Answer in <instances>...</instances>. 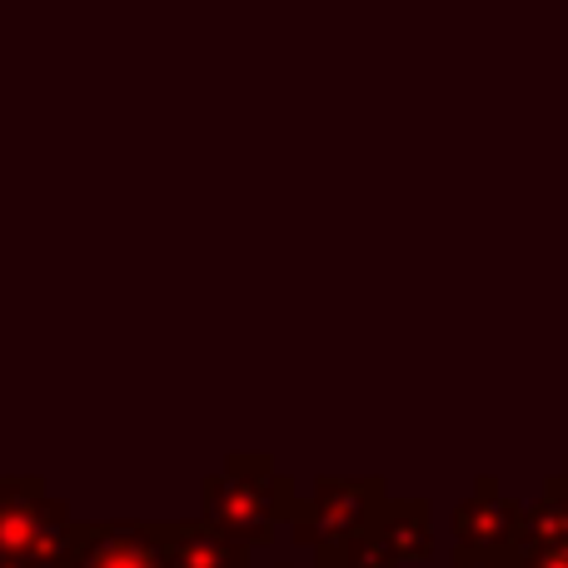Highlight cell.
<instances>
[{
    "instance_id": "30bf717a",
    "label": "cell",
    "mask_w": 568,
    "mask_h": 568,
    "mask_svg": "<svg viewBox=\"0 0 568 568\" xmlns=\"http://www.w3.org/2000/svg\"><path fill=\"white\" fill-rule=\"evenodd\" d=\"M544 489H549V494H554V499H559V504H564V509H568V464H564V469H559V474H554V479H549V484H544Z\"/></svg>"
},
{
    "instance_id": "5b68a950",
    "label": "cell",
    "mask_w": 568,
    "mask_h": 568,
    "mask_svg": "<svg viewBox=\"0 0 568 568\" xmlns=\"http://www.w3.org/2000/svg\"><path fill=\"white\" fill-rule=\"evenodd\" d=\"M554 544H568V509L554 499L549 489L539 499L519 504V519H514V539L509 554H529V549H554Z\"/></svg>"
},
{
    "instance_id": "7a4b0ae2",
    "label": "cell",
    "mask_w": 568,
    "mask_h": 568,
    "mask_svg": "<svg viewBox=\"0 0 568 568\" xmlns=\"http://www.w3.org/2000/svg\"><path fill=\"white\" fill-rule=\"evenodd\" d=\"M384 499V479H369V474H354V479H314V489L304 499H290L284 509V524L300 544L310 549H334V544H349L359 534L374 529Z\"/></svg>"
},
{
    "instance_id": "6da1fadb",
    "label": "cell",
    "mask_w": 568,
    "mask_h": 568,
    "mask_svg": "<svg viewBox=\"0 0 568 568\" xmlns=\"http://www.w3.org/2000/svg\"><path fill=\"white\" fill-rule=\"evenodd\" d=\"M294 489L275 474V464L265 454H235L230 469L220 479H210L205 489V514L210 529H220L225 539L245 544H265L275 539V524L290 509Z\"/></svg>"
},
{
    "instance_id": "3957f363",
    "label": "cell",
    "mask_w": 568,
    "mask_h": 568,
    "mask_svg": "<svg viewBox=\"0 0 568 568\" xmlns=\"http://www.w3.org/2000/svg\"><path fill=\"white\" fill-rule=\"evenodd\" d=\"M514 519H519V499H504L494 474H479L469 499L454 504V544L459 554H509Z\"/></svg>"
},
{
    "instance_id": "8992f818",
    "label": "cell",
    "mask_w": 568,
    "mask_h": 568,
    "mask_svg": "<svg viewBox=\"0 0 568 568\" xmlns=\"http://www.w3.org/2000/svg\"><path fill=\"white\" fill-rule=\"evenodd\" d=\"M170 559L175 568H245V549L205 524V529L170 534Z\"/></svg>"
},
{
    "instance_id": "52a82bcc",
    "label": "cell",
    "mask_w": 568,
    "mask_h": 568,
    "mask_svg": "<svg viewBox=\"0 0 568 568\" xmlns=\"http://www.w3.org/2000/svg\"><path fill=\"white\" fill-rule=\"evenodd\" d=\"M320 554V568H399L389 554V544L379 539V534H359V539L349 544H334V549H314Z\"/></svg>"
},
{
    "instance_id": "9c48e42d",
    "label": "cell",
    "mask_w": 568,
    "mask_h": 568,
    "mask_svg": "<svg viewBox=\"0 0 568 568\" xmlns=\"http://www.w3.org/2000/svg\"><path fill=\"white\" fill-rule=\"evenodd\" d=\"M454 568H509V554H454Z\"/></svg>"
},
{
    "instance_id": "ba28073f",
    "label": "cell",
    "mask_w": 568,
    "mask_h": 568,
    "mask_svg": "<svg viewBox=\"0 0 568 568\" xmlns=\"http://www.w3.org/2000/svg\"><path fill=\"white\" fill-rule=\"evenodd\" d=\"M509 568H568V544H554V549H529V554H509Z\"/></svg>"
},
{
    "instance_id": "277c9868",
    "label": "cell",
    "mask_w": 568,
    "mask_h": 568,
    "mask_svg": "<svg viewBox=\"0 0 568 568\" xmlns=\"http://www.w3.org/2000/svg\"><path fill=\"white\" fill-rule=\"evenodd\" d=\"M374 534L389 544L394 564H424L434 559V509L429 499H384Z\"/></svg>"
}]
</instances>
